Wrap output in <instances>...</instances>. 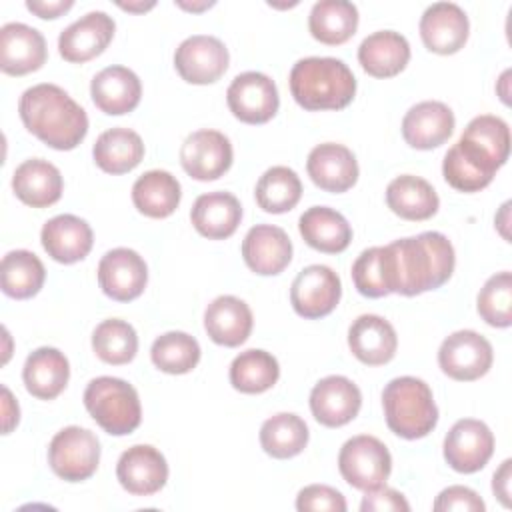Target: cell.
I'll use <instances>...</instances> for the list:
<instances>
[{
  "instance_id": "1",
  "label": "cell",
  "mask_w": 512,
  "mask_h": 512,
  "mask_svg": "<svg viewBox=\"0 0 512 512\" xmlns=\"http://www.w3.org/2000/svg\"><path fill=\"white\" fill-rule=\"evenodd\" d=\"M392 272V292L418 296L446 284L456 266L452 242L442 232H422L386 244Z\"/></svg>"
},
{
  "instance_id": "2",
  "label": "cell",
  "mask_w": 512,
  "mask_h": 512,
  "mask_svg": "<svg viewBox=\"0 0 512 512\" xmlns=\"http://www.w3.org/2000/svg\"><path fill=\"white\" fill-rule=\"evenodd\" d=\"M22 124L54 150H74L88 134L86 110L56 84H36L18 102Z\"/></svg>"
},
{
  "instance_id": "3",
  "label": "cell",
  "mask_w": 512,
  "mask_h": 512,
  "mask_svg": "<svg viewBox=\"0 0 512 512\" xmlns=\"http://www.w3.org/2000/svg\"><path fill=\"white\" fill-rule=\"evenodd\" d=\"M290 92L304 110H342L356 94V78L348 64L332 56L300 58L290 70Z\"/></svg>"
},
{
  "instance_id": "4",
  "label": "cell",
  "mask_w": 512,
  "mask_h": 512,
  "mask_svg": "<svg viewBox=\"0 0 512 512\" xmlns=\"http://www.w3.org/2000/svg\"><path fill=\"white\" fill-rule=\"evenodd\" d=\"M382 408L388 428L404 438L428 436L438 424V406L430 386L416 376H398L382 390Z\"/></svg>"
},
{
  "instance_id": "5",
  "label": "cell",
  "mask_w": 512,
  "mask_h": 512,
  "mask_svg": "<svg viewBox=\"0 0 512 512\" xmlns=\"http://www.w3.org/2000/svg\"><path fill=\"white\" fill-rule=\"evenodd\" d=\"M82 400L96 424L112 436H126L140 426L142 406L138 392L122 378L98 376L90 380Z\"/></svg>"
},
{
  "instance_id": "6",
  "label": "cell",
  "mask_w": 512,
  "mask_h": 512,
  "mask_svg": "<svg viewBox=\"0 0 512 512\" xmlns=\"http://www.w3.org/2000/svg\"><path fill=\"white\" fill-rule=\"evenodd\" d=\"M338 470L352 488L368 492L386 484L392 472V456L376 436L358 434L342 444Z\"/></svg>"
},
{
  "instance_id": "7",
  "label": "cell",
  "mask_w": 512,
  "mask_h": 512,
  "mask_svg": "<svg viewBox=\"0 0 512 512\" xmlns=\"http://www.w3.org/2000/svg\"><path fill=\"white\" fill-rule=\"evenodd\" d=\"M100 462V440L80 426H66L54 434L48 446L52 472L66 482L88 480Z\"/></svg>"
},
{
  "instance_id": "8",
  "label": "cell",
  "mask_w": 512,
  "mask_h": 512,
  "mask_svg": "<svg viewBox=\"0 0 512 512\" xmlns=\"http://www.w3.org/2000/svg\"><path fill=\"white\" fill-rule=\"evenodd\" d=\"M494 360L492 344L474 330H456L438 348V364L446 376L458 382L482 378Z\"/></svg>"
},
{
  "instance_id": "9",
  "label": "cell",
  "mask_w": 512,
  "mask_h": 512,
  "mask_svg": "<svg viewBox=\"0 0 512 512\" xmlns=\"http://www.w3.org/2000/svg\"><path fill=\"white\" fill-rule=\"evenodd\" d=\"M340 276L324 264L302 268L290 286V304L302 318L316 320L328 316L340 302Z\"/></svg>"
},
{
  "instance_id": "10",
  "label": "cell",
  "mask_w": 512,
  "mask_h": 512,
  "mask_svg": "<svg viewBox=\"0 0 512 512\" xmlns=\"http://www.w3.org/2000/svg\"><path fill=\"white\" fill-rule=\"evenodd\" d=\"M226 102L234 118L246 124H264L272 120L280 106V96L274 80L262 72L238 74L228 90Z\"/></svg>"
},
{
  "instance_id": "11",
  "label": "cell",
  "mask_w": 512,
  "mask_h": 512,
  "mask_svg": "<svg viewBox=\"0 0 512 512\" xmlns=\"http://www.w3.org/2000/svg\"><path fill=\"white\" fill-rule=\"evenodd\" d=\"M494 454V434L474 418L454 422L444 438V460L460 474H474L482 470Z\"/></svg>"
},
{
  "instance_id": "12",
  "label": "cell",
  "mask_w": 512,
  "mask_h": 512,
  "mask_svg": "<svg viewBox=\"0 0 512 512\" xmlns=\"http://www.w3.org/2000/svg\"><path fill=\"white\" fill-rule=\"evenodd\" d=\"M230 54L216 36L194 34L182 40L174 52V68L188 84H212L228 68Z\"/></svg>"
},
{
  "instance_id": "13",
  "label": "cell",
  "mask_w": 512,
  "mask_h": 512,
  "mask_svg": "<svg viewBox=\"0 0 512 512\" xmlns=\"http://www.w3.org/2000/svg\"><path fill=\"white\" fill-rule=\"evenodd\" d=\"M232 144L218 130H196L180 146V164L188 176L200 182L216 180L232 166Z\"/></svg>"
},
{
  "instance_id": "14",
  "label": "cell",
  "mask_w": 512,
  "mask_h": 512,
  "mask_svg": "<svg viewBox=\"0 0 512 512\" xmlns=\"http://www.w3.org/2000/svg\"><path fill=\"white\" fill-rule=\"evenodd\" d=\"M148 282V266L132 248H112L98 262V284L116 302L138 298Z\"/></svg>"
},
{
  "instance_id": "15",
  "label": "cell",
  "mask_w": 512,
  "mask_h": 512,
  "mask_svg": "<svg viewBox=\"0 0 512 512\" xmlns=\"http://www.w3.org/2000/svg\"><path fill=\"white\" fill-rule=\"evenodd\" d=\"M362 406L360 388L346 376H326L310 392V410L326 428H340L354 420Z\"/></svg>"
},
{
  "instance_id": "16",
  "label": "cell",
  "mask_w": 512,
  "mask_h": 512,
  "mask_svg": "<svg viewBox=\"0 0 512 512\" xmlns=\"http://www.w3.org/2000/svg\"><path fill=\"white\" fill-rule=\"evenodd\" d=\"M116 478L128 494L152 496L160 492L168 480V462L154 446L134 444L120 454Z\"/></svg>"
},
{
  "instance_id": "17",
  "label": "cell",
  "mask_w": 512,
  "mask_h": 512,
  "mask_svg": "<svg viewBox=\"0 0 512 512\" xmlns=\"http://www.w3.org/2000/svg\"><path fill=\"white\" fill-rule=\"evenodd\" d=\"M420 38L424 46L434 54H456L464 48L470 22L466 12L454 2H434L420 16Z\"/></svg>"
},
{
  "instance_id": "18",
  "label": "cell",
  "mask_w": 512,
  "mask_h": 512,
  "mask_svg": "<svg viewBox=\"0 0 512 512\" xmlns=\"http://www.w3.org/2000/svg\"><path fill=\"white\" fill-rule=\"evenodd\" d=\"M116 24L112 16L94 10L66 26L58 36V52L70 64H82L106 50L114 38Z\"/></svg>"
},
{
  "instance_id": "19",
  "label": "cell",
  "mask_w": 512,
  "mask_h": 512,
  "mask_svg": "<svg viewBox=\"0 0 512 512\" xmlns=\"http://www.w3.org/2000/svg\"><path fill=\"white\" fill-rule=\"evenodd\" d=\"M498 168L502 166L490 154L464 138L448 148L442 160L444 180L458 192H480L492 182Z\"/></svg>"
},
{
  "instance_id": "20",
  "label": "cell",
  "mask_w": 512,
  "mask_h": 512,
  "mask_svg": "<svg viewBox=\"0 0 512 512\" xmlns=\"http://www.w3.org/2000/svg\"><path fill=\"white\" fill-rule=\"evenodd\" d=\"M44 36L22 22H8L0 28V68L10 76L36 72L46 62Z\"/></svg>"
},
{
  "instance_id": "21",
  "label": "cell",
  "mask_w": 512,
  "mask_h": 512,
  "mask_svg": "<svg viewBox=\"0 0 512 512\" xmlns=\"http://www.w3.org/2000/svg\"><path fill=\"white\" fill-rule=\"evenodd\" d=\"M454 112L438 100L414 104L402 118V136L416 150H432L442 146L454 132Z\"/></svg>"
},
{
  "instance_id": "22",
  "label": "cell",
  "mask_w": 512,
  "mask_h": 512,
  "mask_svg": "<svg viewBox=\"0 0 512 512\" xmlns=\"http://www.w3.org/2000/svg\"><path fill=\"white\" fill-rule=\"evenodd\" d=\"M310 180L324 192L340 194L358 180V162L350 148L336 142H324L310 150L306 160Z\"/></svg>"
},
{
  "instance_id": "23",
  "label": "cell",
  "mask_w": 512,
  "mask_h": 512,
  "mask_svg": "<svg viewBox=\"0 0 512 512\" xmlns=\"http://www.w3.org/2000/svg\"><path fill=\"white\" fill-rule=\"evenodd\" d=\"M242 258L252 272L276 276L292 260V242L280 226L256 224L242 240Z\"/></svg>"
},
{
  "instance_id": "24",
  "label": "cell",
  "mask_w": 512,
  "mask_h": 512,
  "mask_svg": "<svg viewBox=\"0 0 512 512\" xmlns=\"http://www.w3.org/2000/svg\"><path fill=\"white\" fill-rule=\"evenodd\" d=\"M40 242L52 260L74 264L90 254L94 234L86 220L74 214H58L42 226Z\"/></svg>"
},
{
  "instance_id": "25",
  "label": "cell",
  "mask_w": 512,
  "mask_h": 512,
  "mask_svg": "<svg viewBox=\"0 0 512 512\" xmlns=\"http://www.w3.org/2000/svg\"><path fill=\"white\" fill-rule=\"evenodd\" d=\"M90 96L100 112L108 116H122L140 104L142 84L130 68L106 66L92 78Z\"/></svg>"
},
{
  "instance_id": "26",
  "label": "cell",
  "mask_w": 512,
  "mask_h": 512,
  "mask_svg": "<svg viewBox=\"0 0 512 512\" xmlns=\"http://www.w3.org/2000/svg\"><path fill=\"white\" fill-rule=\"evenodd\" d=\"M350 352L366 366L390 362L398 348L394 326L378 314H362L348 328Z\"/></svg>"
},
{
  "instance_id": "27",
  "label": "cell",
  "mask_w": 512,
  "mask_h": 512,
  "mask_svg": "<svg viewBox=\"0 0 512 512\" xmlns=\"http://www.w3.org/2000/svg\"><path fill=\"white\" fill-rule=\"evenodd\" d=\"M252 310L250 306L230 294L214 298L204 310V330L212 342L236 348L244 344L252 332Z\"/></svg>"
},
{
  "instance_id": "28",
  "label": "cell",
  "mask_w": 512,
  "mask_h": 512,
  "mask_svg": "<svg viewBox=\"0 0 512 512\" xmlns=\"http://www.w3.org/2000/svg\"><path fill=\"white\" fill-rule=\"evenodd\" d=\"M12 190L20 202L32 208H46L60 200L64 180L52 162L30 158L16 166L12 174Z\"/></svg>"
},
{
  "instance_id": "29",
  "label": "cell",
  "mask_w": 512,
  "mask_h": 512,
  "mask_svg": "<svg viewBox=\"0 0 512 512\" xmlns=\"http://www.w3.org/2000/svg\"><path fill=\"white\" fill-rule=\"evenodd\" d=\"M190 220L196 232L204 238L224 240L236 232L242 220V206L240 200L230 192H208L194 200Z\"/></svg>"
},
{
  "instance_id": "30",
  "label": "cell",
  "mask_w": 512,
  "mask_h": 512,
  "mask_svg": "<svg viewBox=\"0 0 512 512\" xmlns=\"http://www.w3.org/2000/svg\"><path fill=\"white\" fill-rule=\"evenodd\" d=\"M410 60L408 40L394 30L368 34L358 46V62L374 78H392L400 74Z\"/></svg>"
},
{
  "instance_id": "31",
  "label": "cell",
  "mask_w": 512,
  "mask_h": 512,
  "mask_svg": "<svg viewBox=\"0 0 512 512\" xmlns=\"http://www.w3.org/2000/svg\"><path fill=\"white\" fill-rule=\"evenodd\" d=\"M68 378V358L52 346L36 348L32 354H28L22 368V380L26 390L40 400H54L56 396H60L68 384Z\"/></svg>"
},
{
  "instance_id": "32",
  "label": "cell",
  "mask_w": 512,
  "mask_h": 512,
  "mask_svg": "<svg viewBox=\"0 0 512 512\" xmlns=\"http://www.w3.org/2000/svg\"><path fill=\"white\" fill-rule=\"evenodd\" d=\"M298 230L310 248L324 254L344 252L352 240L348 220L328 206L308 208L298 220Z\"/></svg>"
},
{
  "instance_id": "33",
  "label": "cell",
  "mask_w": 512,
  "mask_h": 512,
  "mask_svg": "<svg viewBox=\"0 0 512 512\" xmlns=\"http://www.w3.org/2000/svg\"><path fill=\"white\" fill-rule=\"evenodd\" d=\"M386 204L396 216L420 222L438 212L440 198L428 180L414 174H402L386 186Z\"/></svg>"
},
{
  "instance_id": "34",
  "label": "cell",
  "mask_w": 512,
  "mask_h": 512,
  "mask_svg": "<svg viewBox=\"0 0 512 512\" xmlns=\"http://www.w3.org/2000/svg\"><path fill=\"white\" fill-rule=\"evenodd\" d=\"M94 162L106 174H126L144 158V142L130 128H110L102 132L92 146Z\"/></svg>"
},
{
  "instance_id": "35",
  "label": "cell",
  "mask_w": 512,
  "mask_h": 512,
  "mask_svg": "<svg viewBox=\"0 0 512 512\" xmlns=\"http://www.w3.org/2000/svg\"><path fill=\"white\" fill-rule=\"evenodd\" d=\"M180 198V182L168 170H148L132 186V202L148 218H168L178 208Z\"/></svg>"
},
{
  "instance_id": "36",
  "label": "cell",
  "mask_w": 512,
  "mask_h": 512,
  "mask_svg": "<svg viewBox=\"0 0 512 512\" xmlns=\"http://www.w3.org/2000/svg\"><path fill=\"white\" fill-rule=\"evenodd\" d=\"M358 28V8L348 0H320L308 16V30L314 40L338 46L348 42Z\"/></svg>"
},
{
  "instance_id": "37",
  "label": "cell",
  "mask_w": 512,
  "mask_h": 512,
  "mask_svg": "<svg viewBox=\"0 0 512 512\" xmlns=\"http://www.w3.org/2000/svg\"><path fill=\"white\" fill-rule=\"evenodd\" d=\"M46 280L42 260L30 250H12L0 264L2 292L16 300L32 298L40 292Z\"/></svg>"
},
{
  "instance_id": "38",
  "label": "cell",
  "mask_w": 512,
  "mask_h": 512,
  "mask_svg": "<svg viewBox=\"0 0 512 512\" xmlns=\"http://www.w3.org/2000/svg\"><path fill=\"white\" fill-rule=\"evenodd\" d=\"M280 378L278 360L260 348L240 352L230 364V384L242 394H262Z\"/></svg>"
},
{
  "instance_id": "39",
  "label": "cell",
  "mask_w": 512,
  "mask_h": 512,
  "mask_svg": "<svg viewBox=\"0 0 512 512\" xmlns=\"http://www.w3.org/2000/svg\"><path fill=\"white\" fill-rule=\"evenodd\" d=\"M308 436V426L298 414L278 412L264 420L260 428V446L268 456L286 460L298 456L306 448Z\"/></svg>"
},
{
  "instance_id": "40",
  "label": "cell",
  "mask_w": 512,
  "mask_h": 512,
  "mask_svg": "<svg viewBox=\"0 0 512 512\" xmlns=\"http://www.w3.org/2000/svg\"><path fill=\"white\" fill-rule=\"evenodd\" d=\"M254 196L264 212L284 214L300 202L302 182L292 168L272 166L258 178Z\"/></svg>"
},
{
  "instance_id": "41",
  "label": "cell",
  "mask_w": 512,
  "mask_h": 512,
  "mask_svg": "<svg viewBox=\"0 0 512 512\" xmlns=\"http://www.w3.org/2000/svg\"><path fill=\"white\" fill-rule=\"evenodd\" d=\"M92 350L106 364H128L134 360L138 352V334L134 326L128 324L126 320L108 318L94 328Z\"/></svg>"
},
{
  "instance_id": "42",
  "label": "cell",
  "mask_w": 512,
  "mask_h": 512,
  "mask_svg": "<svg viewBox=\"0 0 512 512\" xmlns=\"http://www.w3.org/2000/svg\"><path fill=\"white\" fill-rule=\"evenodd\" d=\"M152 364L166 374H188L200 362V344L194 336L172 330L152 342Z\"/></svg>"
},
{
  "instance_id": "43",
  "label": "cell",
  "mask_w": 512,
  "mask_h": 512,
  "mask_svg": "<svg viewBox=\"0 0 512 512\" xmlns=\"http://www.w3.org/2000/svg\"><path fill=\"white\" fill-rule=\"evenodd\" d=\"M354 288L366 298H382L392 294L390 256L386 246H372L360 252L352 264Z\"/></svg>"
},
{
  "instance_id": "44",
  "label": "cell",
  "mask_w": 512,
  "mask_h": 512,
  "mask_svg": "<svg viewBox=\"0 0 512 512\" xmlns=\"http://www.w3.org/2000/svg\"><path fill=\"white\" fill-rule=\"evenodd\" d=\"M476 308L488 326L508 328L512 324V274L508 270L484 282L476 298Z\"/></svg>"
},
{
  "instance_id": "45",
  "label": "cell",
  "mask_w": 512,
  "mask_h": 512,
  "mask_svg": "<svg viewBox=\"0 0 512 512\" xmlns=\"http://www.w3.org/2000/svg\"><path fill=\"white\" fill-rule=\"evenodd\" d=\"M460 138L476 144L480 150L490 154L500 166L506 164L510 154V128L500 116L480 114L472 118Z\"/></svg>"
},
{
  "instance_id": "46",
  "label": "cell",
  "mask_w": 512,
  "mask_h": 512,
  "mask_svg": "<svg viewBox=\"0 0 512 512\" xmlns=\"http://www.w3.org/2000/svg\"><path fill=\"white\" fill-rule=\"evenodd\" d=\"M296 508L300 512L308 510H328V512H344L346 498L340 490L326 484H310L304 486L296 496Z\"/></svg>"
},
{
  "instance_id": "47",
  "label": "cell",
  "mask_w": 512,
  "mask_h": 512,
  "mask_svg": "<svg viewBox=\"0 0 512 512\" xmlns=\"http://www.w3.org/2000/svg\"><path fill=\"white\" fill-rule=\"evenodd\" d=\"M432 508L436 512H452V510H458V512H484L486 504H484V500L472 488L456 484V486L444 488L436 496Z\"/></svg>"
},
{
  "instance_id": "48",
  "label": "cell",
  "mask_w": 512,
  "mask_h": 512,
  "mask_svg": "<svg viewBox=\"0 0 512 512\" xmlns=\"http://www.w3.org/2000/svg\"><path fill=\"white\" fill-rule=\"evenodd\" d=\"M360 510L362 512H408L410 504L402 492L380 486L364 494L360 502Z\"/></svg>"
},
{
  "instance_id": "49",
  "label": "cell",
  "mask_w": 512,
  "mask_h": 512,
  "mask_svg": "<svg viewBox=\"0 0 512 512\" xmlns=\"http://www.w3.org/2000/svg\"><path fill=\"white\" fill-rule=\"evenodd\" d=\"M74 6L72 0H54V2H48V0H26V8L36 14L38 18H44V20H54L62 14H66L70 8Z\"/></svg>"
},
{
  "instance_id": "50",
  "label": "cell",
  "mask_w": 512,
  "mask_h": 512,
  "mask_svg": "<svg viewBox=\"0 0 512 512\" xmlns=\"http://www.w3.org/2000/svg\"><path fill=\"white\" fill-rule=\"evenodd\" d=\"M512 460L506 458L500 468L494 472L492 478V492L494 496L508 508L510 506V478H512Z\"/></svg>"
},
{
  "instance_id": "51",
  "label": "cell",
  "mask_w": 512,
  "mask_h": 512,
  "mask_svg": "<svg viewBox=\"0 0 512 512\" xmlns=\"http://www.w3.org/2000/svg\"><path fill=\"white\" fill-rule=\"evenodd\" d=\"M2 414H4V426H2V434H8L20 420V408H18V402L12 398V392L2 386Z\"/></svg>"
},
{
  "instance_id": "52",
  "label": "cell",
  "mask_w": 512,
  "mask_h": 512,
  "mask_svg": "<svg viewBox=\"0 0 512 512\" xmlns=\"http://www.w3.org/2000/svg\"><path fill=\"white\" fill-rule=\"evenodd\" d=\"M154 0H148V2H118V6L122 8V10H128V12H146V10H150V8H154Z\"/></svg>"
},
{
  "instance_id": "53",
  "label": "cell",
  "mask_w": 512,
  "mask_h": 512,
  "mask_svg": "<svg viewBox=\"0 0 512 512\" xmlns=\"http://www.w3.org/2000/svg\"><path fill=\"white\" fill-rule=\"evenodd\" d=\"M176 4L188 12H202V10H208L214 6V2L210 0H202V2H184V0H176Z\"/></svg>"
},
{
  "instance_id": "54",
  "label": "cell",
  "mask_w": 512,
  "mask_h": 512,
  "mask_svg": "<svg viewBox=\"0 0 512 512\" xmlns=\"http://www.w3.org/2000/svg\"><path fill=\"white\" fill-rule=\"evenodd\" d=\"M508 78H510V70H504L500 80H498V92H500V98L504 104H510V92H508Z\"/></svg>"
},
{
  "instance_id": "55",
  "label": "cell",
  "mask_w": 512,
  "mask_h": 512,
  "mask_svg": "<svg viewBox=\"0 0 512 512\" xmlns=\"http://www.w3.org/2000/svg\"><path fill=\"white\" fill-rule=\"evenodd\" d=\"M508 208H510V202H504L502 208H500V216H496V226L500 228V234H502L506 240H508V234H506L504 226L508 224Z\"/></svg>"
},
{
  "instance_id": "56",
  "label": "cell",
  "mask_w": 512,
  "mask_h": 512,
  "mask_svg": "<svg viewBox=\"0 0 512 512\" xmlns=\"http://www.w3.org/2000/svg\"><path fill=\"white\" fill-rule=\"evenodd\" d=\"M270 6H274V8H292V6H296L298 2H290V4H276V2H268Z\"/></svg>"
}]
</instances>
